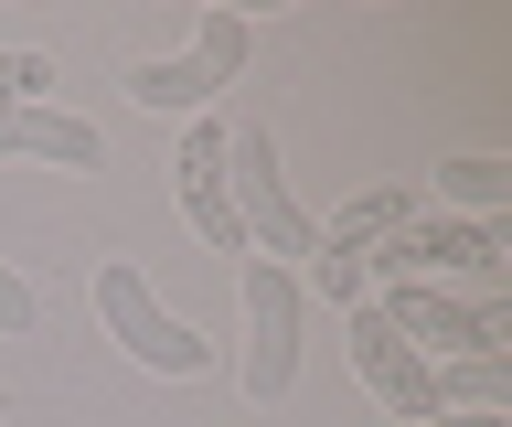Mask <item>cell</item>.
I'll use <instances>...</instances> for the list:
<instances>
[{
    "label": "cell",
    "instance_id": "obj_13",
    "mask_svg": "<svg viewBox=\"0 0 512 427\" xmlns=\"http://www.w3.org/2000/svg\"><path fill=\"white\" fill-rule=\"evenodd\" d=\"M32 310H43V299H32V278H11V267H0V331H32Z\"/></svg>",
    "mask_w": 512,
    "mask_h": 427
},
{
    "label": "cell",
    "instance_id": "obj_5",
    "mask_svg": "<svg viewBox=\"0 0 512 427\" xmlns=\"http://www.w3.org/2000/svg\"><path fill=\"white\" fill-rule=\"evenodd\" d=\"M374 310L395 321V342H416L427 363H459V353H502V331H512L502 289L459 299V289H427V278H406V289H374Z\"/></svg>",
    "mask_w": 512,
    "mask_h": 427
},
{
    "label": "cell",
    "instance_id": "obj_14",
    "mask_svg": "<svg viewBox=\"0 0 512 427\" xmlns=\"http://www.w3.org/2000/svg\"><path fill=\"white\" fill-rule=\"evenodd\" d=\"M416 427H512V406H480V417H416Z\"/></svg>",
    "mask_w": 512,
    "mask_h": 427
},
{
    "label": "cell",
    "instance_id": "obj_10",
    "mask_svg": "<svg viewBox=\"0 0 512 427\" xmlns=\"http://www.w3.org/2000/svg\"><path fill=\"white\" fill-rule=\"evenodd\" d=\"M0 161H54V171H96V129L64 107H0Z\"/></svg>",
    "mask_w": 512,
    "mask_h": 427
},
{
    "label": "cell",
    "instance_id": "obj_12",
    "mask_svg": "<svg viewBox=\"0 0 512 427\" xmlns=\"http://www.w3.org/2000/svg\"><path fill=\"white\" fill-rule=\"evenodd\" d=\"M480 406H512V353H459V363H438V417H480Z\"/></svg>",
    "mask_w": 512,
    "mask_h": 427
},
{
    "label": "cell",
    "instance_id": "obj_9",
    "mask_svg": "<svg viewBox=\"0 0 512 427\" xmlns=\"http://www.w3.org/2000/svg\"><path fill=\"white\" fill-rule=\"evenodd\" d=\"M416 214H427V203H416V182H374V193H352L342 214L320 225V246H310V257H352V267H363L384 235H395V225H416Z\"/></svg>",
    "mask_w": 512,
    "mask_h": 427
},
{
    "label": "cell",
    "instance_id": "obj_3",
    "mask_svg": "<svg viewBox=\"0 0 512 427\" xmlns=\"http://www.w3.org/2000/svg\"><path fill=\"white\" fill-rule=\"evenodd\" d=\"M502 246H512V225H480V214H416V225H395L374 257H363V278H374V289H406V278L438 289L448 267H470L480 289H491V278H502Z\"/></svg>",
    "mask_w": 512,
    "mask_h": 427
},
{
    "label": "cell",
    "instance_id": "obj_6",
    "mask_svg": "<svg viewBox=\"0 0 512 427\" xmlns=\"http://www.w3.org/2000/svg\"><path fill=\"white\" fill-rule=\"evenodd\" d=\"M299 385V278L278 257H246V406H278Z\"/></svg>",
    "mask_w": 512,
    "mask_h": 427
},
{
    "label": "cell",
    "instance_id": "obj_7",
    "mask_svg": "<svg viewBox=\"0 0 512 427\" xmlns=\"http://www.w3.org/2000/svg\"><path fill=\"white\" fill-rule=\"evenodd\" d=\"M342 331H352V363H363V385H374L406 427H416V417H438V363L416 353V342H395V321H384L374 299H363V310H342Z\"/></svg>",
    "mask_w": 512,
    "mask_h": 427
},
{
    "label": "cell",
    "instance_id": "obj_2",
    "mask_svg": "<svg viewBox=\"0 0 512 427\" xmlns=\"http://www.w3.org/2000/svg\"><path fill=\"white\" fill-rule=\"evenodd\" d=\"M246 54H256V22H246V11H203L182 54H150V65H128V97L150 107V118H171V107H214L224 86L246 75Z\"/></svg>",
    "mask_w": 512,
    "mask_h": 427
},
{
    "label": "cell",
    "instance_id": "obj_1",
    "mask_svg": "<svg viewBox=\"0 0 512 427\" xmlns=\"http://www.w3.org/2000/svg\"><path fill=\"white\" fill-rule=\"evenodd\" d=\"M224 193H235V225H246L256 257H310L320 225L299 214V193H288V171H278V139H267V118H235L224 129Z\"/></svg>",
    "mask_w": 512,
    "mask_h": 427
},
{
    "label": "cell",
    "instance_id": "obj_4",
    "mask_svg": "<svg viewBox=\"0 0 512 427\" xmlns=\"http://www.w3.org/2000/svg\"><path fill=\"white\" fill-rule=\"evenodd\" d=\"M96 310H107V331H118V353L139 363V374H171V385H182V374H203V363H214V342H203L192 321H171L128 257L96 267Z\"/></svg>",
    "mask_w": 512,
    "mask_h": 427
},
{
    "label": "cell",
    "instance_id": "obj_11",
    "mask_svg": "<svg viewBox=\"0 0 512 427\" xmlns=\"http://www.w3.org/2000/svg\"><path fill=\"white\" fill-rule=\"evenodd\" d=\"M427 193H438L448 214L512 225V161H502V150H459V161H438V171H427Z\"/></svg>",
    "mask_w": 512,
    "mask_h": 427
},
{
    "label": "cell",
    "instance_id": "obj_8",
    "mask_svg": "<svg viewBox=\"0 0 512 427\" xmlns=\"http://www.w3.org/2000/svg\"><path fill=\"white\" fill-rule=\"evenodd\" d=\"M182 214H192V235L214 246V257H246V225H235V193H224V118H192V139H182Z\"/></svg>",
    "mask_w": 512,
    "mask_h": 427
}]
</instances>
